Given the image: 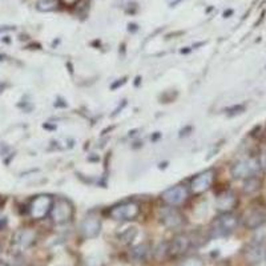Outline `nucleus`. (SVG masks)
<instances>
[{"mask_svg":"<svg viewBox=\"0 0 266 266\" xmlns=\"http://www.w3.org/2000/svg\"><path fill=\"white\" fill-rule=\"evenodd\" d=\"M0 60H3V56H1V55H0Z\"/></svg>","mask_w":266,"mask_h":266,"instance_id":"393cba45","label":"nucleus"},{"mask_svg":"<svg viewBox=\"0 0 266 266\" xmlns=\"http://www.w3.org/2000/svg\"><path fill=\"white\" fill-rule=\"evenodd\" d=\"M217 209L221 213H229L232 212L233 209L237 205V197L233 192H225L223 193L216 201Z\"/></svg>","mask_w":266,"mask_h":266,"instance_id":"f8f14e48","label":"nucleus"},{"mask_svg":"<svg viewBox=\"0 0 266 266\" xmlns=\"http://www.w3.org/2000/svg\"><path fill=\"white\" fill-rule=\"evenodd\" d=\"M63 1L68 5H72V4H75V3H78V0H63Z\"/></svg>","mask_w":266,"mask_h":266,"instance_id":"4be33fe9","label":"nucleus"},{"mask_svg":"<svg viewBox=\"0 0 266 266\" xmlns=\"http://www.w3.org/2000/svg\"><path fill=\"white\" fill-rule=\"evenodd\" d=\"M36 8L40 12H52L58 10V1L56 0H39L36 3Z\"/></svg>","mask_w":266,"mask_h":266,"instance_id":"f3484780","label":"nucleus"},{"mask_svg":"<svg viewBox=\"0 0 266 266\" xmlns=\"http://www.w3.org/2000/svg\"><path fill=\"white\" fill-rule=\"evenodd\" d=\"M149 252L150 246L148 244H140V245H137V246L132 249L131 256L136 262H143L145 261L146 257L149 256Z\"/></svg>","mask_w":266,"mask_h":266,"instance_id":"dca6fc26","label":"nucleus"},{"mask_svg":"<svg viewBox=\"0 0 266 266\" xmlns=\"http://www.w3.org/2000/svg\"><path fill=\"white\" fill-rule=\"evenodd\" d=\"M85 266H102V258L99 257H88L85 260Z\"/></svg>","mask_w":266,"mask_h":266,"instance_id":"aec40b11","label":"nucleus"},{"mask_svg":"<svg viewBox=\"0 0 266 266\" xmlns=\"http://www.w3.org/2000/svg\"><path fill=\"white\" fill-rule=\"evenodd\" d=\"M238 217L233 213H221L212 224V233L216 237L227 236L237 227Z\"/></svg>","mask_w":266,"mask_h":266,"instance_id":"f03ea898","label":"nucleus"},{"mask_svg":"<svg viewBox=\"0 0 266 266\" xmlns=\"http://www.w3.org/2000/svg\"><path fill=\"white\" fill-rule=\"evenodd\" d=\"M51 218L55 224L63 225L69 223L73 217V205L67 199H58L53 201L52 210H51Z\"/></svg>","mask_w":266,"mask_h":266,"instance_id":"7ed1b4c3","label":"nucleus"},{"mask_svg":"<svg viewBox=\"0 0 266 266\" xmlns=\"http://www.w3.org/2000/svg\"><path fill=\"white\" fill-rule=\"evenodd\" d=\"M265 166H266V163H265Z\"/></svg>","mask_w":266,"mask_h":266,"instance_id":"a878e982","label":"nucleus"},{"mask_svg":"<svg viewBox=\"0 0 266 266\" xmlns=\"http://www.w3.org/2000/svg\"><path fill=\"white\" fill-rule=\"evenodd\" d=\"M214 170L208 169L204 170L199 173L196 177H193L192 183H190V190L194 194H201L206 192L210 186H212L213 181H214Z\"/></svg>","mask_w":266,"mask_h":266,"instance_id":"1a4fd4ad","label":"nucleus"},{"mask_svg":"<svg viewBox=\"0 0 266 266\" xmlns=\"http://www.w3.org/2000/svg\"><path fill=\"white\" fill-rule=\"evenodd\" d=\"M100 232H102L100 217L95 213H89L87 217L82 220V225H80L82 236L87 240H92V238H96L100 234Z\"/></svg>","mask_w":266,"mask_h":266,"instance_id":"6e6552de","label":"nucleus"},{"mask_svg":"<svg viewBox=\"0 0 266 266\" xmlns=\"http://www.w3.org/2000/svg\"><path fill=\"white\" fill-rule=\"evenodd\" d=\"M232 14H233L232 10H227V11H225V14H224V16H225V18H229V15H232Z\"/></svg>","mask_w":266,"mask_h":266,"instance_id":"b1692460","label":"nucleus"},{"mask_svg":"<svg viewBox=\"0 0 266 266\" xmlns=\"http://www.w3.org/2000/svg\"><path fill=\"white\" fill-rule=\"evenodd\" d=\"M159 217L161 224L168 229H179L184 225V216L176 206H164L159 210Z\"/></svg>","mask_w":266,"mask_h":266,"instance_id":"423d86ee","label":"nucleus"},{"mask_svg":"<svg viewBox=\"0 0 266 266\" xmlns=\"http://www.w3.org/2000/svg\"><path fill=\"white\" fill-rule=\"evenodd\" d=\"M245 254H246L247 260L252 264H258L265 258V246H264V244H260V242H253L246 247Z\"/></svg>","mask_w":266,"mask_h":266,"instance_id":"ddd939ff","label":"nucleus"},{"mask_svg":"<svg viewBox=\"0 0 266 266\" xmlns=\"http://www.w3.org/2000/svg\"><path fill=\"white\" fill-rule=\"evenodd\" d=\"M36 240V233L31 229H20L14 234L12 238V245L18 250H25L28 249Z\"/></svg>","mask_w":266,"mask_h":266,"instance_id":"9b49d317","label":"nucleus"},{"mask_svg":"<svg viewBox=\"0 0 266 266\" xmlns=\"http://www.w3.org/2000/svg\"><path fill=\"white\" fill-rule=\"evenodd\" d=\"M190 245H192V241L186 234L176 236L172 241L168 242V257L176 258V257L183 256L190 249Z\"/></svg>","mask_w":266,"mask_h":266,"instance_id":"9d476101","label":"nucleus"},{"mask_svg":"<svg viewBox=\"0 0 266 266\" xmlns=\"http://www.w3.org/2000/svg\"><path fill=\"white\" fill-rule=\"evenodd\" d=\"M55 200L48 194H40L32 200L29 205V214L35 220H41L52 210V205Z\"/></svg>","mask_w":266,"mask_h":266,"instance_id":"39448f33","label":"nucleus"},{"mask_svg":"<svg viewBox=\"0 0 266 266\" xmlns=\"http://www.w3.org/2000/svg\"><path fill=\"white\" fill-rule=\"evenodd\" d=\"M129 31H132V32L137 31V25H136V24H129Z\"/></svg>","mask_w":266,"mask_h":266,"instance_id":"5701e85b","label":"nucleus"},{"mask_svg":"<svg viewBox=\"0 0 266 266\" xmlns=\"http://www.w3.org/2000/svg\"><path fill=\"white\" fill-rule=\"evenodd\" d=\"M188 196L189 192L186 186H184V185H174V186H170V188H168L166 190L163 192L161 200L166 205L179 206V205H183L188 200Z\"/></svg>","mask_w":266,"mask_h":266,"instance_id":"0eeeda50","label":"nucleus"},{"mask_svg":"<svg viewBox=\"0 0 266 266\" xmlns=\"http://www.w3.org/2000/svg\"><path fill=\"white\" fill-rule=\"evenodd\" d=\"M137 236V229L136 227H128L125 229L124 232H121L119 234V238H120L121 242H124V244H129L136 238Z\"/></svg>","mask_w":266,"mask_h":266,"instance_id":"a211bd4d","label":"nucleus"},{"mask_svg":"<svg viewBox=\"0 0 266 266\" xmlns=\"http://www.w3.org/2000/svg\"><path fill=\"white\" fill-rule=\"evenodd\" d=\"M261 169V163L256 157H246L238 160L232 166V176L236 180H245L247 177L256 176Z\"/></svg>","mask_w":266,"mask_h":266,"instance_id":"f257e3e1","label":"nucleus"},{"mask_svg":"<svg viewBox=\"0 0 266 266\" xmlns=\"http://www.w3.org/2000/svg\"><path fill=\"white\" fill-rule=\"evenodd\" d=\"M266 221L265 213L260 210V209H254L252 212H249L245 217V226L256 230L258 227H261Z\"/></svg>","mask_w":266,"mask_h":266,"instance_id":"4468645a","label":"nucleus"},{"mask_svg":"<svg viewBox=\"0 0 266 266\" xmlns=\"http://www.w3.org/2000/svg\"><path fill=\"white\" fill-rule=\"evenodd\" d=\"M7 225V220L5 218H0V230H3Z\"/></svg>","mask_w":266,"mask_h":266,"instance_id":"412c9836","label":"nucleus"},{"mask_svg":"<svg viewBox=\"0 0 266 266\" xmlns=\"http://www.w3.org/2000/svg\"><path fill=\"white\" fill-rule=\"evenodd\" d=\"M140 213V206L135 201H124L112 206L109 216L116 221H132Z\"/></svg>","mask_w":266,"mask_h":266,"instance_id":"20e7f679","label":"nucleus"},{"mask_svg":"<svg viewBox=\"0 0 266 266\" xmlns=\"http://www.w3.org/2000/svg\"><path fill=\"white\" fill-rule=\"evenodd\" d=\"M181 266H204V262L197 258V257H192V258H188V260H185Z\"/></svg>","mask_w":266,"mask_h":266,"instance_id":"6ab92c4d","label":"nucleus"},{"mask_svg":"<svg viewBox=\"0 0 266 266\" xmlns=\"http://www.w3.org/2000/svg\"><path fill=\"white\" fill-rule=\"evenodd\" d=\"M262 181L257 176H252V177H247L244 180V185H242V190L244 193L246 194H254L257 193L260 189H261Z\"/></svg>","mask_w":266,"mask_h":266,"instance_id":"2eb2a0df","label":"nucleus"}]
</instances>
